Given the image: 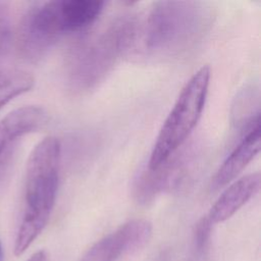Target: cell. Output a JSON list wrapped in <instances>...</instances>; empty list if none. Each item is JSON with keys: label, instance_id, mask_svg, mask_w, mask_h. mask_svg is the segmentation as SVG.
<instances>
[{"label": "cell", "instance_id": "6da1fadb", "mask_svg": "<svg viewBox=\"0 0 261 261\" xmlns=\"http://www.w3.org/2000/svg\"><path fill=\"white\" fill-rule=\"evenodd\" d=\"M214 14L200 1H157L142 28L146 52L157 58H175L194 50L208 34Z\"/></svg>", "mask_w": 261, "mask_h": 261}, {"label": "cell", "instance_id": "7a4b0ae2", "mask_svg": "<svg viewBox=\"0 0 261 261\" xmlns=\"http://www.w3.org/2000/svg\"><path fill=\"white\" fill-rule=\"evenodd\" d=\"M138 25L135 15L123 14L79 41L67 59L70 88L85 92L102 82L136 43Z\"/></svg>", "mask_w": 261, "mask_h": 261}, {"label": "cell", "instance_id": "3957f363", "mask_svg": "<svg viewBox=\"0 0 261 261\" xmlns=\"http://www.w3.org/2000/svg\"><path fill=\"white\" fill-rule=\"evenodd\" d=\"M60 142L47 137L32 151L24 178V209L14 243L19 256L32 245L46 226L53 210L59 184Z\"/></svg>", "mask_w": 261, "mask_h": 261}, {"label": "cell", "instance_id": "277c9868", "mask_svg": "<svg viewBox=\"0 0 261 261\" xmlns=\"http://www.w3.org/2000/svg\"><path fill=\"white\" fill-rule=\"evenodd\" d=\"M103 11L98 0H56L35 5L23 16L18 49L29 60H38L64 35L84 31Z\"/></svg>", "mask_w": 261, "mask_h": 261}, {"label": "cell", "instance_id": "5b68a950", "mask_svg": "<svg viewBox=\"0 0 261 261\" xmlns=\"http://www.w3.org/2000/svg\"><path fill=\"white\" fill-rule=\"evenodd\" d=\"M210 77V67L203 66L187 82L159 130L148 169L157 168L182 147L202 115Z\"/></svg>", "mask_w": 261, "mask_h": 261}, {"label": "cell", "instance_id": "8992f818", "mask_svg": "<svg viewBox=\"0 0 261 261\" xmlns=\"http://www.w3.org/2000/svg\"><path fill=\"white\" fill-rule=\"evenodd\" d=\"M196 163V149L177 150L155 169H144L135 178L133 195L138 203L147 205L158 195L180 187Z\"/></svg>", "mask_w": 261, "mask_h": 261}, {"label": "cell", "instance_id": "52a82bcc", "mask_svg": "<svg viewBox=\"0 0 261 261\" xmlns=\"http://www.w3.org/2000/svg\"><path fill=\"white\" fill-rule=\"evenodd\" d=\"M47 120L44 108L30 105L14 109L0 121V195L10 178L20 140L41 128Z\"/></svg>", "mask_w": 261, "mask_h": 261}, {"label": "cell", "instance_id": "ba28073f", "mask_svg": "<svg viewBox=\"0 0 261 261\" xmlns=\"http://www.w3.org/2000/svg\"><path fill=\"white\" fill-rule=\"evenodd\" d=\"M151 234L152 225L148 220H129L96 242L79 261H116L120 255L143 248Z\"/></svg>", "mask_w": 261, "mask_h": 261}, {"label": "cell", "instance_id": "9c48e42d", "mask_svg": "<svg viewBox=\"0 0 261 261\" xmlns=\"http://www.w3.org/2000/svg\"><path fill=\"white\" fill-rule=\"evenodd\" d=\"M260 173H250L233 181L214 202L207 218L212 224L223 222L238 212L260 190Z\"/></svg>", "mask_w": 261, "mask_h": 261}, {"label": "cell", "instance_id": "30bf717a", "mask_svg": "<svg viewBox=\"0 0 261 261\" xmlns=\"http://www.w3.org/2000/svg\"><path fill=\"white\" fill-rule=\"evenodd\" d=\"M260 123L253 126L223 161L212 179L213 189L231 182L254 159L260 150Z\"/></svg>", "mask_w": 261, "mask_h": 261}, {"label": "cell", "instance_id": "8fae6325", "mask_svg": "<svg viewBox=\"0 0 261 261\" xmlns=\"http://www.w3.org/2000/svg\"><path fill=\"white\" fill-rule=\"evenodd\" d=\"M33 86L34 77L30 72L17 68L0 69V109Z\"/></svg>", "mask_w": 261, "mask_h": 261}, {"label": "cell", "instance_id": "7c38bea8", "mask_svg": "<svg viewBox=\"0 0 261 261\" xmlns=\"http://www.w3.org/2000/svg\"><path fill=\"white\" fill-rule=\"evenodd\" d=\"M213 224L207 218V216L201 218L194 229L193 236V249L194 253L198 257H202L209 246Z\"/></svg>", "mask_w": 261, "mask_h": 261}, {"label": "cell", "instance_id": "4fadbf2b", "mask_svg": "<svg viewBox=\"0 0 261 261\" xmlns=\"http://www.w3.org/2000/svg\"><path fill=\"white\" fill-rule=\"evenodd\" d=\"M11 20L8 5L0 1V57L6 53L11 43Z\"/></svg>", "mask_w": 261, "mask_h": 261}, {"label": "cell", "instance_id": "5bb4252c", "mask_svg": "<svg viewBox=\"0 0 261 261\" xmlns=\"http://www.w3.org/2000/svg\"><path fill=\"white\" fill-rule=\"evenodd\" d=\"M27 261H50V259L48 254L42 250L34 253Z\"/></svg>", "mask_w": 261, "mask_h": 261}, {"label": "cell", "instance_id": "9a60e30c", "mask_svg": "<svg viewBox=\"0 0 261 261\" xmlns=\"http://www.w3.org/2000/svg\"><path fill=\"white\" fill-rule=\"evenodd\" d=\"M3 260H4L3 251H2V246H1V243H0V261H3Z\"/></svg>", "mask_w": 261, "mask_h": 261}]
</instances>
